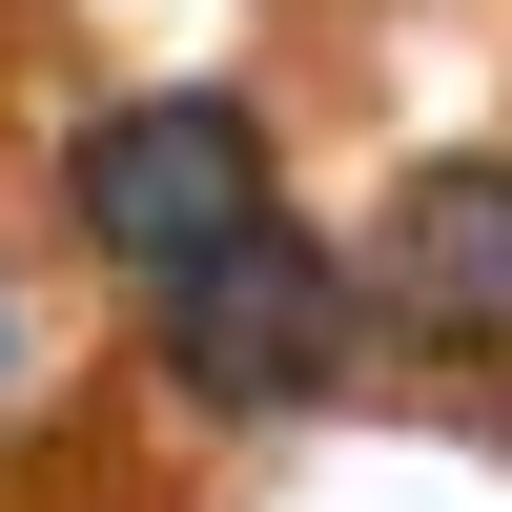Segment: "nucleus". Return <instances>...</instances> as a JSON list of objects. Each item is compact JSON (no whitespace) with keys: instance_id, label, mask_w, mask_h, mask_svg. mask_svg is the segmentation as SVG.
I'll list each match as a JSON object with an SVG mask.
<instances>
[{"instance_id":"f257e3e1","label":"nucleus","mask_w":512,"mask_h":512,"mask_svg":"<svg viewBox=\"0 0 512 512\" xmlns=\"http://www.w3.org/2000/svg\"><path fill=\"white\" fill-rule=\"evenodd\" d=\"M62 205H82V246L144 267V287H185V267H226L246 226H287V205H267V123H246L226 82L103 103V123H82V164H62Z\"/></svg>"},{"instance_id":"f03ea898","label":"nucleus","mask_w":512,"mask_h":512,"mask_svg":"<svg viewBox=\"0 0 512 512\" xmlns=\"http://www.w3.org/2000/svg\"><path fill=\"white\" fill-rule=\"evenodd\" d=\"M349 308H369V267H328L308 226H246L226 267L164 287V369L205 410H328L349 390Z\"/></svg>"},{"instance_id":"7ed1b4c3","label":"nucleus","mask_w":512,"mask_h":512,"mask_svg":"<svg viewBox=\"0 0 512 512\" xmlns=\"http://www.w3.org/2000/svg\"><path fill=\"white\" fill-rule=\"evenodd\" d=\"M369 308L431 349H512V164H410L369 205Z\"/></svg>"}]
</instances>
